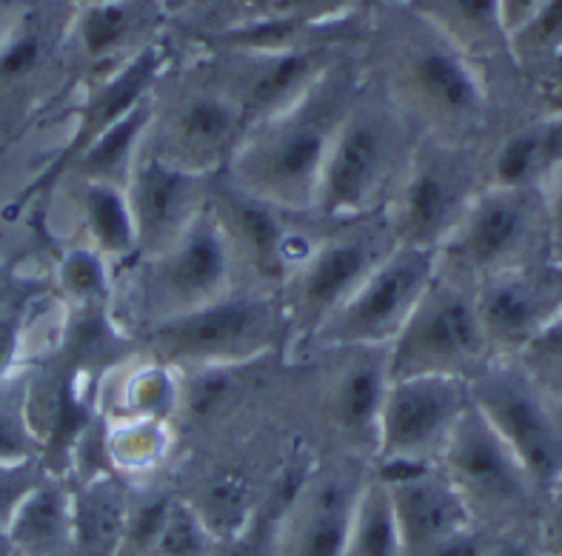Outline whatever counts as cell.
I'll list each match as a JSON object with an SVG mask.
<instances>
[{
	"mask_svg": "<svg viewBox=\"0 0 562 556\" xmlns=\"http://www.w3.org/2000/svg\"><path fill=\"white\" fill-rule=\"evenodd\" d=\"M43 463L41 445H37L23 408V388L0 385V465Z\"/></svg>",
	"mask_w": 562,
	"mask_h": 556,
	"instance_id": "f546056e",
	"label": "cell"
},
{
	"mask_svg": "<svg viewBox=\"0 0 562 556\" xmlns=\"http://www.w3.org/2000/svg\"><path fill=\"white\" fill-rule=\"evenodd\" d=\"M371 470L389 488L406 556H423L437 542L471 527L474 517L463 493L437 465L383 463Z\"/></svg>",
	"mask_w": 562,
	"mask_h": 556,
	"instance_id": "9a60e30c",
	"label": "cell"
},
{
	"mask_svg": "<svg viewBox=\"0 0 562 556\" xmlns=\"http://www.w3.org/2000/svg\"><path fill=\"white\" fill-rule=\"evenodd\" d=\"M121 556H140V554H128V551H123V554Z\"/></svg>",
	"mask_w": 562,
	"mask_h": 556,
	"instance_id": "f6af8a7d",
	"label": "cell"
},
{
	"mask_svg": "<svg viewBox=\"0 0 562 556\" xmlns=\"http://www.w3.org/2000/svg\"><path fill=\"white\" fill-rule=\"evenodd\" d=\"M546 274H549L551 285H554L557 299H560V311H562V263H551L549 269H546Z\"/></svg>",
	"mask_w": 562,
	"mask_h": 556,
	"instance_id": "b9f144b4",
	"label": "cell"
},
{
	"mask_svg": "<svg viewBox=\"0 0 562 556\" xmlns=\"http://www.w3.org/2000/svg\"><path fill=\"white\" fill-rule=\"evenodd\" d=\"M132 493L121 474L71 479V556H121L126 551Z\"/></svg>",
	"mask_w": 562,
	"mask_h": 556,
	"instance_id": "ac0fdd59",
	"label": "cell"
},
{
	"mask_svg": "<svg viewBox=\"0 0 562 556\" xmlns=\"http://www.w3.org/2000/svg\"><path fill=\"white\" fill-rule=\"evenodd\" d=\"M469 383L474 406L520 459L537 493H557L562 485V428L542 397V385L522 365L499 360Z\"/></svg>",
	"mask_w": 562,
	"mask_h": 556,
	"instance_id": "30bf717a",
	"label": "cell"
},
{
	"mask_svg": "<svg viewBox=\"0 0 562 556\" xmlns=\"http://www.w3.org/2000/svg\"><path fill=\"white\" fill-rule=\"evenodd\" d=\"M483 548L485 545L480 542V536L474 534V527H465L460 534L437 542L435 548H428L423 556H480Z\"/></svg>",
	"mask_w": 562,
	"mask_h": 556,
	"instance_id": "8d00e7d4",
	"label": "cell"
},
{
	"mask_svg": "<svg viewBox=\"0 0 562 556\" xmlns=\"http://www.w3.org/2000/svg\"><path fill=\"white\" fill-rule=\"evenodd\" d=\"M346 556H406L392 497L389 488L374 477V470H369V479L357 499Z\"/></svg>",
	"mask_w": 562,
	"mask_h": 556,
	"instance_id": "484cf974",
	"label": "cell"
},
{
	"mask_svg": "<svg viewBox=\"0 0 562 556\" xmlns=\"http://www.w3.org/2000/svg\"><path fill=\"white\" fill-rule=\"evenodd\" d=\"M128 29V12L114 3V0H106V3H98L92 12L86 14L83 21V43L89 55H106L109 49H114L117 43L123 41Z\"/></svg>",
	"mask_w": 562,
	"mask_h": 556,
	"instance_id": "1f68e13d",
	"label": "cell"
},
{
	"mask_svg": "<svg viewBox=\"0 0 562 556\" xmlns=\"http://www.w3.org/2000/svg\"><path fill=\"white\" fill-rule=\"evenodd\" d=\"M440 271V254L394 246L349 303L314 334L323 349H389Z\"/></svg>",
	"mask_w": 562,
	"mask_h": 556,
	"instance_id": "9c48e42d",
	"label": "cell"
},
{
	"mask_svg": "<svg viewBox=\"0 0 562 556\" xmlns=\"http://www.w3.org/2000/svg\"><path fill=\"white\" fill-rule=\"evenodd\" d=\"M369 470V463L346 454L340 463L308 470L306 483L278 522L274 556H346Z\"/></svg>",
	"mask_w": 562,
	"mask_h": 556,
	"instance_id": "7c38bea8",
	"label": "cell"
},
{
	"mask_svg": "<svg viewBox=\"0 0 562 556\" xmlns=\"http://www.w3.org/2000/svg\"><path fill=\"white\" fill-rule=\"evenodd\" d=\"M189 502L217 542L240 536L260 513L255 502V485L240 468H214L206 483L200 485L198 497Z\"/></svg>",
	"mask_w": 562,
	"mask_h": 556,
	"instance_id": "cb8c5ba5",
	"label": "cell"
},
{
	"mask_svg": "<svg viewBox=\"0 0 562 556\" xmlns=\"http://www.w3.org/2000/svg\"><path fill=\"white\" fill-rule=\"evenodd\" d=\"M98 3H106V0H98Z\"/></svg>",
	"mask_w": 562,
	"mask_h": 556,
	"instance_id": "7dc6e473",
	"label": "cell"
},
{
	"mask_svg": "<svg viewBox=\"0 0 562 556\" xmlns=\"http://www.w3.org/2000/svg\"><path fill=\"white\" fill-rule=\"evenodd\" d=\"M123 274L128 277L114 285L112 314L132 337L246 285L232 237L212 200L160 254L137 260Z\"/></svg>",
	"mask_w": 562,
	"mask_h": 556,
	"instance_id": "6da1fadb",
	"label": "cell"
},
{
	"mask_svg": "<svg viewBox=\"0 0 562 556\" xmlns=\"http://www.w3.org/2000/svg\"><path fill=\"white\" fill-rule=\"evenodd\" d=\"M43 470H46L43 463L0 465V527H7L9 517L14 513L18 502L43 477Z\"/></svg>",
	"mask_w": 562,
	"mask_h": 556,
	"instance_id": "d6a6232c",
	"label": "cell"
},
{
	"mask_svg": "<svg viewBox=\"0 0 562 556\" xmlns=\"http://www.w3.org/2000/svg\"><path fill=\"white\" fill-rule=\"evenodd\" d=\"M551 540H554V548L560 551V556H562V506H560V511H557L554 522H551Z\"/></svg>",
	"mask_w": 562,
	"mask_h": 556,
	"instance_id": "7bdbcfd3",
	"label": "cell"
},
{
	"mask_svg": "<svg viewBox=\"0 0 562 556\" xmlns=\"http://www.w3.org/2000/svg\"><path fill=\"white\" fill-rule=\"evenodd\" d=\"M342 117L331 121L328 114L308 112L271 114L249 128L223 174L228 183L269 206L312 220L328 149Z\"/></svg>",
	"mask_w": 562,
	"mask_h": 556,
	"instance_id": "3957f363",
	"label": "cell"
},
{
	"mask_svg": "<svg viewBox=\"0 0 562 556\" xmlns=\"http://www.w3.org/2000/svg\"><path fill=\"white\" fill-rule=\"evenodd\" d=\"M14 277L9 274L7 269H0V308H9V306H18V299H14Z\"/></svg>",
	"mask_w": 562,
	"mask_h": 556,
	"instance_id": "60d3db41",
	"label": "cell"
},
{
	"mask_svg": "<svg viewBox=\"0 0 562 556\" xmlns=\"http://www.w3.org/2000/svg\"><path fill=\"white\" fill-rule=\"evenodd\" d=\"M517 356L537 385L562 383V311Z\"/></svg>",
	"mask_w": 562,
	"mask_h": 556,
	"instance_id": "4dcf8cb0",
	"label": "cell"
},
{
	"mask_svg": "<svg viewBox=\"0 0 562 556\" xmlns=\"http://www.w3.org/2000/svg\"><path fill=\"white\" fill-rule=\"evenodd\" d=\"M114 265L100 251L89 249L83 242H75L64 251L57 263V288L69 306H86V303H112L117 274Z\"/></svg>",
	"mask_w": 562,
	"mask_h": 556,
	"instance_id": "83f0119b",
	"label": "cell"
},
{
	"mask_svg": "<svg viewBox=\"0 0 562 556\" xmlns=\"http://www.w3.org/2000/svg\"><path fill=\"white\" fill-rule=\"evenodd\" d=\"M3 531L26 556H71V479L43 470Z\"/></svg>",
	"mask_w": 562,
	"mask_h": 556,
	"instance_id": "d6986e66",
	"label": "cell"
},
{
	"mask_svg": "<svg viewBox=\"0 0 562 556\" xmlns=\"http://www.w3.org/2000/svg\"><path fill=\"white\" fill-rule=\"evenodd\" d=\"M394 246L397 237L385 212L321 228L314 249L280 288L292 337L312 342Z\"/></svg>",
	"mask_w": 562,
	"mask_h": 556,
	"instance_id": "5b68a950",
	"label": "cell"
},
{
	"mask_svg": "<svg viewBox=\"0 0 562 556\" xmlns=\"http://www.w3.org/2000/svg\"><path fill=\"white\" fill-rule=\"evenodd\" d=\"M437 468L463 493L471 517L485 511H514L535 497L537 488L512 454L506 440L485 420L471 399L469 411L460 417L454 434L442 449Z\"/></svg>",
	"mask_w": 562,
	"mask_h": 556,
	"instance_id": "4fadbf2b",
	"label": "cell"
},
{
	"mask_svg": "<svg viewBox=\"0 0 562 556\" xmlns=\"http://www.w3.org/2000/svg\"><path fill=\"white\" fill-rule=\"evenodd\" d=\"M412 80L423 106L431 109L449 126L474 121L483 109L477 80L449 52L428 49L417 55L412 66Z\"/></svg>",
	"mask_w": 562,
	"mask_h": 556,
	"instance_id": "603a6c76",
	"label": "cell"
},
{
	"mask_svg": "<svg viewBox=\"0 0 562 556\" xmlns=\"http://www.w3.org/2000/svg\"><path fill=\"white\" fill-rule=\"evenodd\" d=\"M546 214H549V235L554 240V246L560 242L562 246V183L557 185L554 194H551L549 206H546Z\"/></svg>",
	"mask_w": 562,
	"mask_h": 556,
	"instance_id": "f35d334b",
	"label": "cell"
},
{
	"mask_svg": "<svg viewBox=\"0 0 562 556\" xmlns=\"http://www.w3.org/2000/svg\"><path fill=\"white\" fill-rule=\"evenodd\" d=\"M0 556H26L21 554V548H14V542L9 540L3 527H0Z\"/></svg>",
	"mask_w": 562,
	"mask_h": 556,
	"instance_id": "ee69618b",
	"label": "cell"
},
{
	"mask_svg": "<svg viewBox=\"0 0 562 556\" xmlns=\"http://www.w3.org/2000/svg\"><path fill=\"white\" fill-rule=\"evenodd\" d=\"M562 171V123H537L508 135L485 163V185L537 189Z\"/></svg>",
	"mask_w": 562,
	"mask_h": 556,
	"instance_id": "44dd1931",
	"label": "cell"
},
{
	"mask_svg": "<svg viewBox=\"0 0 562 556\" xmlns=\"http://www.w3.org/2000/svg\"><path fill=\"white\" fill-rule=\"evenodd\" d=\"M75 206H78L80 228L78 242L100 251L114 269L123 271L135 263L137 228L126 185L106 183V180H78Z\"/></svg>",
	"mask_w": 562,
	"mask_h": 556,
	"instance_id": "ffe728a7",
	"label": "cell"
},
{
	"mask_svg": "<svg viewBox=\"0 0 562 556\" xmlns=\"http://www.w3.org/2000/svg\"><path fill=\"white\" fill-rule=\"evenodd\" d=\"M340 368L328 379V428L346 456L374 463L385 392L392 383L389 349H337Z\"/></svg>",
	"mask_w": 562,
	"mask_h": 556,
	"instance_id": "2e32d148",
	"label": "cell"
},
{
	"mask_svg": "<svg viewBox=\"0 0 562 556\" xmlns=\"http://www.w3.org/2000/svg\"><path fill=\"white\" fill-rule=\"evenodd\" d=\"M540 7L542 0H503V23L508 29L526 26Z\"/></svg>",
	"mask_w": 562,
	"mask_h": 556,
	"instance_id": "74e56055",
	"label": "cell"
},
{
	"mask_svg": "<svg viewBox=\"0 0 562 556\" xmlns=\"http://www.w3.org/2000/svg\"><path fill=\"white\" fill-rule=\"evenodd\" d=\"M151 123H155V109L146 100L126 117L94 135L64 166H69L78 180H106V183L126 185L128 171L149 140Z\"/></svg>",
	"mask_w": 562,
	"mask_h": 556,
	"instance_id": "7402d4cb",
	"label": "cell"
},
{
	"mask_svg": "<svg viewBox=\"0 0 562 556\" xmlns=\"http://www.w3.org/2000/svg\"><path fill=\"white\" fill-rule=\"evenodd\" d=\"M477 314L494 354L517 356L560 314L549 274L535 277L528 269L494 274L474 285Z\"/></svg>",
	"mask_w": 562,
	"mask_h": 556,
	"instance_id": "e0dca14e",
	"label": "cell"
},
{
	"mask_svg": "<svg viewBox=\"0 0 562 556\" xmlns=\"http://www.w3.org/2000/svg\"><path fill=\"white\" fill-rule=\"evenodd\" d=\"M212 183L214 178L171 163L146 140L126 180L137 228V260L160 254L203 212L212 200Z\"/></svg>",
	"mask_w": 562,
	"mask_h": 556,
	"instance_id": "5bb4252c",
	"label": "cell"
},
{
	"mask_svg": "<svg viewBox=\"0 0 562 556\" xmlns=\"http://www.w3.org/2000/svg\"><path fill=\"white\" fill-rule=\"evenodd\" d=\"M454 7L465 23L477 29H488L503 21V0H454Z\"/></svg>",
	"mask_w": 562,
	"mask_h": 556,
	"instance_id": "d590c367",
	"label": "cell"
},
{
	"mask_svg": "<svg viewBox=\"0 0 562 556\" xmlns=\"http://www.w3.org/2000/svg\"><path fill=\"white\" fill-rule=\"evenodd\" d=\"M549 214L540 208L537 189H499L483 185L465 208L463 220L440 246V271L465 285L526 269V254L535 246Z\"/></svg>",
	"mask_w": 562,
	"mask_h": 556,
	"instance_id": "52a82bcc",
	"label": "cell"
},
{
	"mask_svg": "<svg viewBox=\"0 0 562 556\" xmlns=\"http://www.w3.org/2000/svg\"><path fill=\"white\" fill-rule=\"evenodd\" d=\"M292 337L278 292L240 285L209 306L146 328L135 340L146 356L178 374L255 365Z\"/></svg>",
	"mask_w": 562,
	"mask_h": 556,
	"instance_id": "7a4b0ae2",
	"label": "cell"
},
{
	"mask_svg": "<svg viewBox=\"0 0 562 556\" xmlns=\"http://www.w3.org/2000/svg\"><path fill=\"white\" fill-rule=\"evenodd\" d=\"M37 57H41V43H37V37H21V41L12 43V46L0 55V75H7V78H21V75L35 69Z\"/></svg>",
	"mask_w": 562,
	"mask_h": 556,
	"instance_id": "e575fe53",
	"label": "cell"
},
{
	"mask_svg": "<svg viewBox=\"0 0 562 556\" xmlns=\"http://www.w3.org/2000/svg\"><path fill=\"white\" fill-rule=\"evenodd\" d=\"M471 406L463 377H403L389 383L374 463L437 465L457 422Z\"/></svg>",
	"mask_w": 562,
	"mask_h": 556,
	"instance_id": "8fae6325",
	"label": "cell"
},
{
	"mask_svg": "<svg viewBox=\"0 0 562 556\" xmlns=\"http://www.w3.org/2000/svg\"><path fill=\"white\" fill-rule=\"evenodd\" d=\"M492 342L477 314L474 288L437 271L412 320L389 345V374L403 377H463L494 363Z\"/></svg>",
	"mask_w": 562,
	"mask_h": 556,
	"instance_id": "8992f818",
	"label": "cell"
},
{
	"mask_svg": "<svg viewBox=\"0 0 562 556\" xmlns=\"http://www.w3.org/2000/svg\"><path fill=\"white\" fill-rule=\"evenodd\" d=\"M480 556H537L528 545H520V542H497V545H485Z\"/></svg>",
	"mask_w": 562,
	"mask_h": 556,
	"instance_id": "ab89813d",
	"label": "cell"
},
{
	"mask_svg": "<svg viewBox=\"0 0 562 556\" xmlns=\"http://www.w3.org/2000/svg\"><path fill=\"white\" fill-rule=\"evenodd\" d=\"M171 445V422L114 420L103 434L106 463L114 474H137L155 468Z\"/></svg>",
	"mask_w": 562,
	"mask_h": 556,
	"instance_id": "4316f807",
	"label": "cell"
},
{
	"mask_svg": "<svg viewBox=\"0 0 562 556\" xmlns=\"http://www.w3.org/2000/svg\"><path fill=\"white\" fill-rule=\"evenodd\" d=\"M414 146L403 143V128L380 112H349L337 128L312 223L335 228L385 212Z\"/></svg>",
	"mask_w": 562,
	"mask_h": 556,
	"instance_id": "277c9868",
	"label": "cell"
},
{
	"mask_svg": "<svg viewBox=\"0 0 562 556\" xmlns=\"http://www.w3.org/2000/svg\"><path fill=\"white\" fill-rule=\"evenodd\" d=\"M526 37L535 49H560L562 46V0H542L535 18L526 23Z\"/></svg>",
	"mask_w": 562,
	"mask_h": 556,
	"instance_id": "836d02e7",
	"label": "cell"
},
{
	"mask_svg": "<svg viewBox=\"0 0 562 556\" xmlns=\"http://www.w3.org/2000/svg\"><path fill=\"white\" fill-rule=\"evenodd\" d=\"M217 540L200 520L189 499L171 497V506L166 511V520L157 531L155 542L146 556H214Z\"/></svg>",
	"mask_w": 562,
	"mask_h": 556,
	"instance_id": "f1b7e54d",
	"label": "cell"
},
{
	"mask_svg": "<svg viewBox=\"0 0 562 556\" xmlns=\"http://www.w3.org/2000/svg\"><path fill=\"white\" fill-rule=\"evenodd\" d=\"M562 491V485H560V488H557V493H560Z\"/></svg>",
	"mask_w": 562,
	"mask_h": 556,
	"instance_id": "bcb514c9",
	"label": "cell"
},
{
	"mask_svg": "<svg viewBox=\"0 0 562 556\" xmlns=\"http://www.w3.org/2000/svg\"><path fill=\"white\" fill-rule=\"evenodd\" d=\"M157 75V52L149 49L143 52L137 60L126 66L123 75L112 80V83L92 100V106L86 112L83 117V126H80V137L69 146L66 151V160L78 149H83L86 143L92 140L94 135H100L103 128H109L112 123H117L121 117H126L132 109H137L140 103L149 100V86ZM64 160V163H66Z\"/></svg>",
	"mask_w": 562,
	"mask_h": 556,
	"instance_id": "d4e9b609",
	"label": "cell"
},
{
	"mask_svg": "<svg viewBox=\"0 0 562 556\" xmlns=\"http://www.w3.org/2000/svg\"><path fill=\"white\" fill-rule=\"evenodd\" d=\"M474 180L477 174L471 171L465 146L451 140L417 143L385 203V217L400 246L440 251L483 189Z\"/></svg>",
	"mask_w": 562,
	"mask_h": 556,
	"instance_id": "ba28073f",
	"label": "cell"
}]
</instances>
